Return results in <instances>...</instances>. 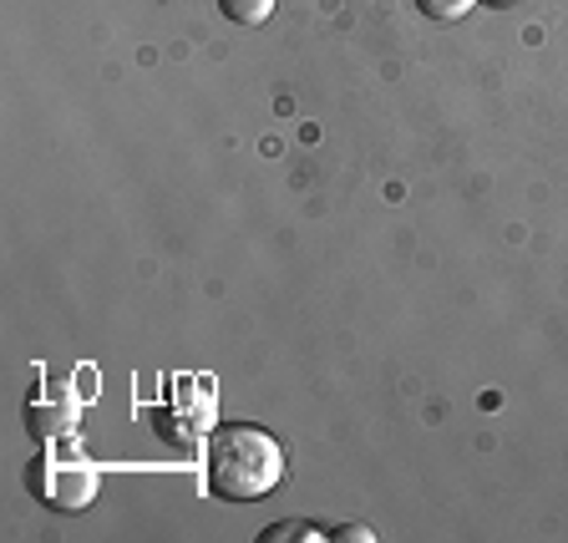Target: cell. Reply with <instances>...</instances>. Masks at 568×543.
I'll return each mask as SVG.
<instances>
[{
  "instance_id": "cell-1",
  "label": "cell",
  "mask_w": 568,
  "mask_h": 543,
  "mask_svg": "<svg viewBox=\"0 0 568 543\" xmlns=\"http://www.w3.org/2000/svg\"><path fill=\"white\" fill-rule=\"evenodd\" d=\"M203 483L224 503H260L284 483V448L254 422H224L203 442Z\"/></svg>"
},
{
  "instance_id": "cell-6",
  "label": "cell",
  "mask_w": 568,
  "mask_h": 543,
  "mask_svg": "<svg viewBox=\"0 0 568 543\" xmlns=\"http://www.w3.org/2000/svg\"><path fill=\"white\" fill-rule=\"evenodd\" d=\"M477 0H416V11L426 16V21H442V26H452V21H462V16L473 11Z\"/></svg>"
},
{
  "instance_id": "cell-5",
  "label": "cell",
  "mask_w": 568,
  "mask_h": 543,
  "mask_svg": "<svg viewBox=\"0 0 568 543\" xmlns=\"http://www.w3.org/2000/svg\"><path fill=\"white\" fill-rule=\"evenodd\" d=\"M219 11L234 26H264L274 16V0H219Z\"/></svg>"
},
{
  "instance_id": "cell-7",
  "label": "cell",
  "mask_w": 568,
  "mask_h": 543,
  "mask_svg": "<svg viewBox=\"0 0 568 543\" xmlns=\"http://www.w3.org/2000/svg\"><path fill=\"white\" fill-rule=\"evenodd\" d=\"M335 543H376V529H366V523H345V529H331Z\"/></svg>"
},
{
  "instance_id": "cell-3",
  "label": "cell",
  "mask_w": 568,
  "mask_h": 543,
  "mask_svg": "<svg viewBox=\"0 0 568 543\" xmlns=\"http://www.w3.org/2000/svg\"><path fill=\"white\" fill-rule=\"evenodd\" d=\"M77 426H82V412H77V402H71L67 391H61V402L31 396V406H26V432H31L36 448H51V442H71V438H77Z\"/></svg>"
},
{
  "instance_id": "cell-2",
  "label": "cell",
  "mask_w": 568,
  "mask_h": 543,
  "mask_svg": "<svg viewBox=\"0 0 568 543\" xmlns=\"http://www.w3.org/2000/svg\"><path fill=\"white\" fill-rule=\"evenodd\" d=\"M26 487H31L36 503H47L57 513H77L97 497V467L87 462V452L77 448H41L26 467Z\"/></svg>"
},
{
  "instance_id": "cell-4",
  "label": "cell",
  "mask_w": 568,
  "mask_h": 543,
  "mask_svg": "<svg viewBox=\"0 0 568 543\" xmlns=\"http://www.w3.org/2000/svg\"><path fill=\"white\" fill-rule=\"evenodd\" d=\"M331 533H320L315 523H300V519H284V523H270L260 533V543H325Z\"/></svg>"
}]
</instances>
